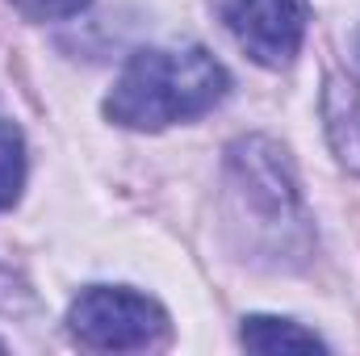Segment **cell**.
Here are the masks:
<instances>
[{
	"label": "cell",
	"instance_id": "30bf717a",
	"mask_svg": "<svg viewBox=\"0 0 360 356\" xmlns=\"http://www.w3.org/2000/svg\"><path fill=\"white\" fill-rule=\"evenodd\" d=\"M356 51H360V42H356Z\"/></svg>",
	"mask_w": 360,
	"mask_h": 356
},
{
	"label": "cell",
	"instance_id": "7a4b0ae2",
	"mask_svg": "<svg viewBox=\"0 0 360 356\" xmlns=\"http://www.w3.org/2000/svg\"><path fill=\"white\" fill-rule=\"evenodd\" d=\"M231 92L226 68L205 46H147L126 59L101 113L122 130H168L205 117Z\"/></svg>",
	"mask_w": 360,
	"mask_h": 356
},
{
	"label": "cell",
	"instance_id": "5b68a950",
	"mask_svg": "<svg viewBox=\"0 0 360 356\" xmlns=\"http://www.w3.org/2000/svg\"><path fill=\"white\" fill-rule=\"evenodd\" d=\"M323 130L335 160L360 177V84L331 72L323 84Z\"/></svg>",
	"mask_w": 360,
	"mask_h": 356
},
{
	"label": "cell",
	"instance_id": "9c48e42d",
	"mask_svg": "<svg viewBox=\"0 0 360 356\" xmlns=\"http://www.w3.org/2000/svg\"><path fill=\"white\" fill-rule=\"evenodd\" d=\"M25 21H68V17H80L92 0H8Z\"/></svg>",
	"mask_w": 360,
	"mask_h": 356
},
{
	"label": "cell",
	"instance_id": "ba28073f",
	"mask_svg": "<svg viewBox=\"0 0 360 356\" xmlns=\"http://www.w3.org/2000/svg\"><path fill=\"white\" fill-rule=\"evenodd\" d=\"M25 172H30V164H25V134H21V126L0 117V210H13L21 201Z\"/></svg>",
	"mask_w": 360,
	"mask_h": 356
},
{
	"label": "cell",
	"instance_id": "3957f363",
	"mask_svg": "<svg viewBox=\"0 0 360 356\" xmlns=\"http://www.w3.org/2000/svg\"><path fill=\"white\" fill-rule=\"evenodd\" d=\"M68 331L92 352H151L168 344V310L130 285H89L68 306Z\"/></svg>",
	"mask_w": 360,
	"mask_h": 356
},
{
	"label": "cell",
	"instance_id": "277c9868",
	"mask_svg": "<svg viewBox=\"0 0 360 356\" xmlns=\"http://www.w3.org/2000/svg\"><path fill=\"white\" fill-rule=\"evenodd\" d=\"M222 21L252 63L281 72L302 55L310 8L306 0H226Z\"/></svg>",
	"mask_w": 360,
	"mask_h": 356
},
{
	"label": "cell",
	"instance_id": "6da1fadb",
	"mask_svg": "<svg viewBox=\"0 0 360 356\" xmlns=\"http://www.w3.org/2000/svg\"><path fill=\"white\" fill-rule=\"evenodd\" d=\"M222 235L235 260L269 272H297L314 256L293 160L269 134H239L222 155Z\"/></svg>",
	"mask_w": 360,
	"mask_h": 356
},
{
	"label": "cell",
	"instance_id": "52a82bcc",
	"mask_svg": "<svg viewBox=\"0 0 360 356\" xmlns=\"http://www.w3.org/2000/svg\"><path fill=\"white\" fill-rule=\"evenodd\" d=\"M239 344L252 352H323V336L306 331L293 319L281 314H243L239 323Z\"/></svg>",
	"mask_w": 360,
	"mask_h": 356
},
{
	"label": "cell",
	"instance_id": "8992f818",
	"mask_svg": "<svg viewBox=\"0 0 360 356\" xmlns=\"http://www.w3.org/2000/svg\"><path fill=\"white\" fill-rule=\"evenodd\" d=\"M38 323H42V306L34 289L17 272L0 268V352L30 348L38 336Z\"/></svg>",
	"mask_w": 360,
	"mask_h": 356
}]
</instances>
